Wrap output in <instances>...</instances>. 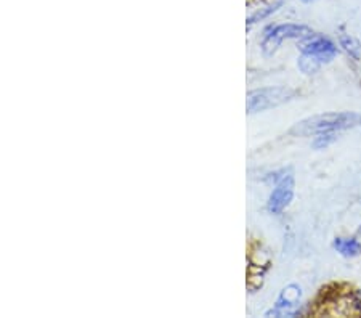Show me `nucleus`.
Segmentation results:
<instances>
[{"label": "nucleus", "mask_w": 361, "mask_h": 318, "mask_svg": "<svg viewBox=\"0 0 361 318\" xmlns=\"http://www.w3.org/2000/svg\"><path fill=\"white\" fill-rule=\"evenodd\" d=\"M358 126H361V116L358 113H326L312 116V118L300 121V123H297L293 129H290V134L308 137L324 134V132L348 130Z\"/></svg>", "instance_id": "1"}, {"label": "nucleus", "mask_w": 361, "mask_h": 318, "mask_svg": "<svg viewBox=\"0 0 361 318\" xmlns=\"http://www.w3.org/2000/svg\"><path fill=\"white\" fill-rule=\"evenodd\" d=\"M295 92L288 87H267V89L254 90L247 95V113H260L265 109L283 105L294 98Z\"/></svg>", "instance_id": "2"}, {"label": "nucleus", "mask_w": 361, "mask_h": 318, "mask_svg": "<svg viewBox=\"0 0 361 318\" xmlns=\"http://www.w3.org/2000/svg\"><path fill=\"white\" fill-rule=\"evenodd\" d=\"M313 36V31L304 25H279L271 27L265 34L264 42H262V50L265 55H273L276 49L281 45L284 39H308Z\"/></svg>", "instance_id": "3"}, {"label": "nucleus", "mask_w": 361, "mask_h": 318, "mask_svg": "<svg viewBox=\"0 0 361 318\" xmlns=\"http://www.w3.org/2000/svg\"><path fill=\"white\" fill-rule=\"evenodd\" d=\"M294 196V176L290 172L284 173L276 182V187L273 190L269 198V211L271 214L283 212L290 204Z\"/></svg>", "instance_id": "4"}, {"label": "nucleus", "mask_w": 361, "mask_h": 318, "mask_svg": "<svg viewBox=\"0 0 361 318\" xmlns=\"http://www.w3.org/2000/svg\"><path fill=\"white\" fill-rule=\"evenodd\" d=\"M302 298V289L297 285H289L286 286L279 294L276 300L275 307L270 312H267V317H290L297 314V309H299Z\"/></svg>", "instance_id": "5"}, {"label": "nucleus", "mask_w": 361, "mask_h": 318, "mask_svg": "<svg viewBox=\"0 0 361 318\" xmlns=\"http://www.w3.org/2000/svg\"><path fill=\"white\" fill-rule=\"evenodd\" d=\"M302 54L308 55L323 65V63H329L331 60H334V56L337 55V47L331 42L329 39L326 37H308L307 42L302 44Z\"/></svg>", "instance_id": "6"}, {"label": "nucleus", "mask_w": 361, "mask_h": 318, "mask_svg": "<svg viewBox=\"0 0 361 318\" xmlns=\"http://www.w3.org/2000/svg\"><path fill=\"white\" fill-rule=\"evenodd\" d=\"M334 247L337 252H341L345 257H355L361 252L360 241L353 238H337L334 241Z\"/></svg>", "instance_id": "7"}, {"label": "nucleus", "mask_w": 361, "mask_h": 318, "mask_svg": "<svg viewBox=\"0 0 361 318\" xmlns=\"http://www.w3.org/2000/svg\"><path fill=\"white\" fill-rule=\"evenodd\" d=\"M341 45L343 47V50H345L347 54L350 55L352 58H355V60H360V58H361V44L358 42L357 39L352 37L350 34H348V36H345V34H342V36H341Z\"/></svg>", "instance_id": "8"}, {"label": "nucleus", "mask_w": 361, "mask_h": 318, "mask_svg": "<svg viewBox=\"0 0 361 318\" xmlns=\"http://www.w3.org/2000/svg\"><path fill=\"white\" fill-rule=\"evenodd\" d=\"M319 66H322V65H319V63L315 60V58H312V56L302 54L300 60H299V68H300L302 71H304L305 74L315 73Z\"/></svg>", "instance_id": "9"}, {"label": "nucleus", "mask_w": 361, "mask_h": 318, "mask_svg": "<svg viewBox=\"0 0 361 318\" xmlns=\"http://www.w3.org/2000/svg\"><path fill=\"white\" fill-rule=\"evenodd\" d=\"M337 138V132H324V134H318L315 137V140H313V147L317 149L319 148H326L329 147L331 143H333Z\"/></svg>", "instance_id": "10"}, {"label": "nucleus", "mask_w": 361, "mask_h": 318, "mask_svg": "<svg viewBox=\"0 0 361 318\" xmlns=\"http://www.w3.org/2000/svg\"><path fill=\"white\" fill-rule=\"evenodd\" d=\"M279 5L281 4H276V5H273V7H269L267 10H264V11H257V13H255L254 16H250L249 18V25H252V23H255V21H259V20H264L265 16H269L270 13H273V11H275Z\"/></svg>", "instance_id": "11"}, {"label": "nucleus", "mask_w": 361, "mask_h": 318, "mask_svg": "<svg viewBox=\"0 0 361 318\" xmlns=\"http://www.w3.org/2000/svg\"><path fill=\"white\" fill-rule=\"evenodd\" d=\"M360 233H361V230H360Z\"/></svg>", "instance_id": "12"}]
</instances>
